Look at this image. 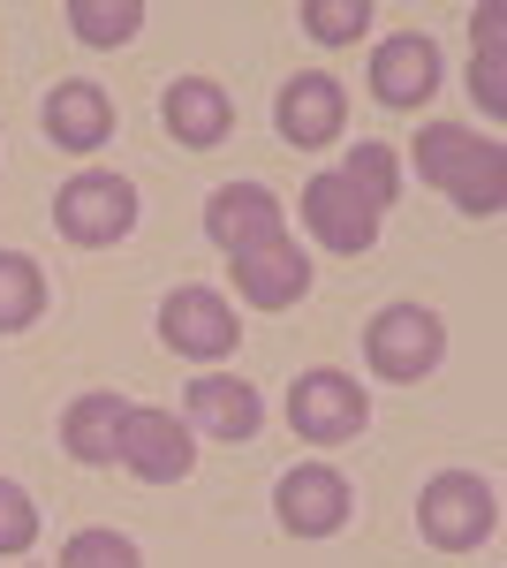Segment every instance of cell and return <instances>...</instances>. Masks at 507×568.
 Listing matches in <instances>:
<instances>
[{
	"instance_id": "cell-10",
	"label": "cell",
	"mask_w": 507,
	"mask_h": 568,
	"mask_svg": "<svg viewBox=\"0 0 507 568\" xmlns=\"http://www.w3.org/2000/svg\"><path fill=\"white\" fill-rule=\"evenodd\" d=\"M341 122H348V91H341V77H326V69H303V77H288V84H281V99H273V130L288 136L296 152L334 144Z\"/></svg>"
},
{
	"instance_id": "cell-11",
	"label": "cell",
	"mask_w": 507,
	"mask_h": 568,
	"mask_svg": "<svg viewBox=\"0 0 507 568\" xmlns=\"http://www.w3.org/2000/svg\"><path fill=\"white\" fill-rule=\"evenodd\" d=\"M303 227H311L326 251H341V258H364V251L379 243V213H372L341 175H311L303 182Z\"/></svg>"
},
{
	"instance_id": "cell-14",
	"label": "cell",
	"mask_w": 507,
	"mask_h": 568,
	"mask_svg": "<svg viewBox=\"0 0 507 568\" xmlns=\"http://www.w3.org/2000/svg\"><path fill=\"white\" fill-rule=\"evenodd\" d=\"M235 288H243L251 311H288L311 296V258L296 251V235H281V243H265L251 258H235Z\"/></svg>"
},
{
	"instance_id": "cell-15",
	"label": "cell",
	"mask_w": 507,
	"mask_h": 568,
	"mask_svg": "<svg viewBox=\"0 0 507 568\" xmlns=\"http://www.w3.org/2000/svg\"><path fill=\"white\" fill-rule=\"evenodd\" d=\"M45 136L61 144V152H99L107 136H114V99L84 77H69V84L45 91Z\"/></svg>"
},
{
	"instance_id": "cell-22",
	"label": "cell",
	"mask_w": 507,
	"mask_h": 568,
	"mask_svg": "<svg viewBox=\"0 0 507 568\" xmlns=\"http://www.w3.org/2000/svg\"><path fill=\"white\" fill-rule=\"evenodd\" d=\"M61 568H144V554L129 530H77L61 546Z\"/></svg>"
},
{
	"instance_id": "cell-17",
	"label": "cell",
	"mask_w": 507,
	"mask_h": 568,
	"mask_svg": "<svg viewBox=\"0 0 507 568\" xmlns=\"http://www.w3.org/2000/svg\"><path fill=\"white\" fill-rule=\"evenodd\" d=\"M122 417H129V402L122 394H77L69 409H61V447L77 455V463H91V470H107L114 463V447H122Z\"/></svg>"
},
{
	"instance_id": "cell-23",
	"label": "cell",
	"mask_w": 507,
	"mask_h": 568,
	"mask_svg": "<svg viewBox=\"0 0 507 568\" xmlns=\"http://www.w3.org/2000/svg\"><path fill=\"white\" fill-rule=\"evenodd\" d=\"M39 546V508L16 478H0V554H31Z\"/></svg>"
},
{
	"instance_id": "cell-12",
	"label": "cell",
	"mask_w": 507,
	"mask_h": 568,
	"mask_svg": "<svg viewBox=\"0 0 507 568\" xmlns=\"http://www.w3.org/2000/svg\"><path fill=\"white\" fill-rule=\"evenodd\" d=\"M439 91V45L424 39V31H402V39H386L379 53H372V99L379 106H424Z\"/></svg>"
},
{
	"instance_id": "cell-24",
	"label": "cell",
	"mask_w": 507,
	"mask_h": 568,
	"mask_svg": "<svg viewBox=\"0 0 507 568\" xmlns=\"http://www.w3.org/2000/svg\"><path fill=\"white\" fill-rule=\"evenodd\" d=\"M469 91H477V99H485V114H493V122H500V114H507V84H500V53H477V61H469Z\"/></svg>"
},
{
	"instance_id": "cell-18",
	"label": "cell",
	"mask_w": 507,
	"mask_h": 568,
	"mask_svg": "<svg viewBox=\"0 0 507 568\" xmlns=\"http://www.w3.org/2000/svg\"><path fill=\"white\" fill-rule=\"evenodd\" d=\"M39 311H45V273H39V258L0 251V334L39 326Z\"/></svg>"
},
{
	"instance_id": "cell-9",
	"label": "cell",
	"mask_w": 507,
	"mask_h": 568,
	"mask_svg": "<svg viewBox=\"0 0 507 568\" xmlns=\"http://www.w3.org/2000/svg\"><path fill=\"white\" fill-rule=\"evenodd\" d=\"M160 334H168L174 356H197V364H220V356H235V342H243L235 304L220 288H174L168 304H160Z\"/></svg>"
},
{
	"instance_id": "cell-1",
	"label": "cell",
	"mask_w": 507,
	"mask_h": 568,
	"mask_svg": "<svg viewBox=\"0 0 507 568\" xmlns=\"http://www.w3.org/2000/svg\"><path fill=\"white\" fill-rule=\"evenodd\" d=\"M417 175L432 182V190H447L469 220H493L507 205V152L493 136L463 130V122L417 130Z\"/></svg>"
},
{
	"instance_id": "cell-7",
	"label": "cell",
	"mask_w": 507,
	"mask_h": 568,
	"mask_svg": "<svg viewBox=\"0 0 507 568\" xmlns=\"http://www.w3.org/2000/svg\"><path fill=\"white\" fill-rule=\"evenodd\" d=\"M205 235L227 258H251V251H265V243L288 235V213H281V197H273L265 182H220L205 197Z\"/></svg>"
},
{
	"instance_id": "cell-16",
	"label": "cell",
	"mask_w": 507,
	"mask_h": 568,
	"mask_svg": "<svg viewBox=\"0 0 507 568\" xmlns=\"http://www.w3.org/2000/svg\"><path fill=\"white\" fill-rule=\"evenodd\" d=\"M190 425L212 433V439H257L265 402H257V387H243V379L205 372V379H190Z\"/></svg>"
},
{
	"instance_id": "cell-5",
	"label": "cell",
	"mask_w": 507,
	"mask_h": 568,
	"mask_svg": "<svg viewBox=\"0 0 507 568\" xmlns=\"http://www.w3.org/2000/svg\"><path fill=\"white\" fill-rule=\"evenodd\" d=\"M288 425H296V439H311V447H341V439H356L372 425V394L356 387L348 372L318 364V372H303L296 387H288Z\"/></svg>"
},
{
	"instance_id": "cell-20",
	"label": "cell",
	"mask_w": 507,
	"mask_h": 568,
	"mask_svg": "<svg viewBox=\"0 0 507 568\" xmlns=\"http://www.w3.org/2000/svg\"><path fill=\"white\" fill-rule=\"evenodd\" d=\"M69 23L84 45H129L144 23V0H69Z\"/></svg>"
},
{
	"instance_id": "cell-2",
	"label": "cell",
	"mask_w": 507,
	"mask_h": 568,
	"mask_svg": "<svg viewBox=\"0 0 507 568\" xmlns=\"http://www.w3.org/2000/svg\"><path fill=\"white\" fill-rule=\"evenodd\" d=\"M493 524H500V500H493V485L477 470H439L417 493V530L439 554H477L493 538Z\"/></svg>"
},
{
	"instance_id": "cell-8",
	"label": "cell",
	"mask_w": 507,
	"mask_h": 568,
	"mask_svg": "<svg viewBox=\"0 0 507 568\" xmlns=\"http://www.w3.org/2000/svg\"><path fill=\"white\" fill-rule=\"evenodd\" d=\"M273 508H281V530H296V538H334L356 516V493H348V478L334 463H296L273 485Z\"/></svg>"
},
{
	"instance_id": "cell-4",
	"label": "cell",
	"mask_w": 507,
	"mask_h": 568,
	"mask_svg": "<svg viewBox=\"0 0 507 568\" xmlns=\"http://www.w3.org/2000/svg\"><path fill=\"white\" fill-rule=\"evenodd\" d=\"M53 227H61L69 243H84V251L122 243L129 227H136V182H129V175H107V168L69 175V182H61V197H53Z\"/></svg>"
},
{
	"instance_id": "cell-3",
	"label": "cell",
	"mask_w": 507,
	"mask_h": 568,
	"mask_svg": "<svg viewBox=\"0 0 507 568\" xmlns=\"http://www.w3.org/2000/svg\"><path fill=\"white\" fill-rule=\"evenodd\" d=\"M439 356H447V326H439V311H424V304H386L364 326V364L379 379L417 387L424 372H439Z\"/></svg>"
},
{
	"instance_id": "cell-6",
	"label": "cell",
	"mask_w": 507,
	"mask_h": 568,
	"mask_svg": "<svg viewBox=\"0 0 507 568\" xmlns=\"http://www.w3.org/2000/svg\"><path fill=\"white\" fill-rule=\"evenodd\" d=\"M114 463H122L129 478H144V485H174V478L197 470V447H190V425H182L174 409H136V402H129Z\"/></svg>"
},
{
	"instance_id": "cell-19",
	"label": "cell",
	"mask_w": 507,
	"mask_h": 568,
	"mask_svg": "<svg viewBox=\"0 0 507 568\" xmlns=\"http://www.w3.org/2000/svg\"><path fill=\"white\" fill-rule=\"evenodd\" d=\"M341 182L372 205V213H386L394 197H402V160H394V144H348V168H341Z\"/></svg>"
},
{
	"instance_id": "cell-21",
	"label": "cell",
	"mask_w": 507,
	"mask_h": 568,
	"mask_svg": "<svg viewBox=\"0 0 507 568\" xmlns=\"http://www.w3.org/2000/svg\"><path fill=\"white\" fill-rule=\"evenodd\" d=\"M372 23V0H303V31L318 45H356Z\"/></svg>"
},
{
	"instance_id": "cell-13",
	"label": "cell",
	"mask_w": 507,
	"mask_h": 568,
	"mask_svg": "<svg viewBox=\"0 0 507 568\" xmlns=\"http://www.w3.org/2000/svg\"><path fill=\"white\" fill-rule=\"evenodd\" d=\"M160 122H168L174 144L212 152V144H227V130H235V99L212 84V77H182V84H168V99H160Z\"/></svg>"
}]
</instances>
